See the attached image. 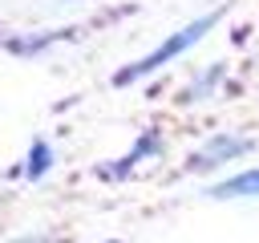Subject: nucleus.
<instances>
[{
	"mask_svg": "<svg viewBox=\"0 0 259 243\" xmlns=\"http://www.w3.org/2000/svg\"><path fill=\"white\" fill-rule=\"evenodd\" d=\"M210 24H214V16H198V20H190V24H186V28H178V32H174L166 45H158V49H154L146 61H138L134 69H125V73H121V81H125V77H138V73H150V69H158V65H166L170 57H178L182 49H190V45H194V40H198V36H202Z\"/></svg>",
	"mask_w": 259,
	"mask_h": 243,
	"instance_id": "obj_1",
	"label": "nucleus"
},
{
	"mask_svg": "<svg viewBox=\"0 0 259 243\" xmlns=\"http://www.w3.org/2000/svg\"><path fill=\"white\" fill-rule=\"evenodd\" d=\"M243 150H247V142H243V138H214V142L206 146V154H198L194 162H198V166H210V162L235 158V154H243Z\"/></svg>",
	"mask_w": 259,
	"mask_h": 243,
	"instance_id": "obj_2",
	"label": "nucleus"
},
{
	"mask_svg": "<svg viewBox=\"0 0 259 243\" xmlns=\"http://www.w3.org/2000/svg\"><path fill=\"white\" fill-rule=\"evenodd\" d=\"M210 194H219V198H235V194H259V170H247V174H235L231 182H223V186H214Z\"/></svg>",
	"mask_w": 259,
	"mask_h": 243,
	"instance_id": "obj_3",
	"label": "nucleus"
},
{
	"mask_svg": "<svg viewBox=\"0 0 259 243\" xmlns=\"http://www.w3.org/2000/svg\"><path fill=\"white\" fill-rule=\"evenodd\" d=\"M49 166H53V150L45 142H32V150H28V178H40Z\"/></svg>",
	"mask_w": 259,
	"mask_h": 243,
	"instance_id": "obj_4",
	"label": "nucleus"
}]
</instances>
